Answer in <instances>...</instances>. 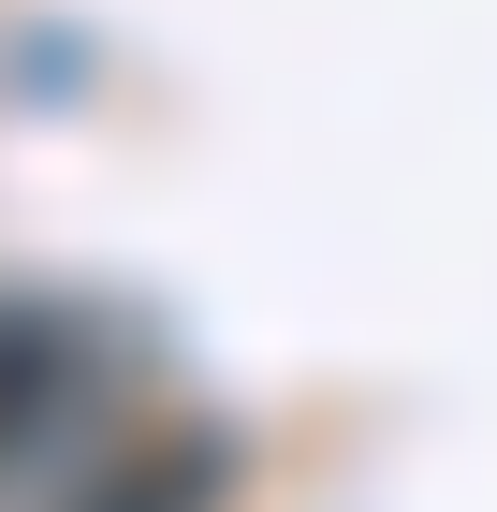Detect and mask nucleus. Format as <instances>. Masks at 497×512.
I'll return each mask as SVG.
<instances>
[{"label": "nucleus", "mask_w": 497, "mask_h": 512, "mask_svg": "<svg viewBox=\"0 0 497 512\" xmlns=\"http://www.w3.org/2000/svg\"><path fill=\"white\" fill-rule=\"evenodd\" d=\"M234 483V439L220 425H161V439H117L88 483H59L44 512H220Z\"/></svg>", "instance_id": "1"}, {"label": "nucleus", "mask_w": 497, "mask_h": 512, "mask_svg": "<svg viewBox=\"0 0 497 512\" xmlns=\"http://www.w3.org/2000/svg\"><path fill=\"white\" fill-rule=\"evenodd\" d=\"M44 395H59V322H44V308H0V454L44 439Z\"/></svg>", "instance_id": "2"}]
</instances>
